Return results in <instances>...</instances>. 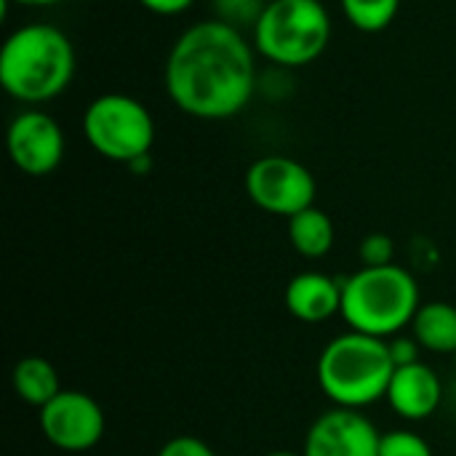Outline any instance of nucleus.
Here are the masks:
<instances>
[{
  "label": "nucleus",
  "mask_w": 456,
  "mask_h": 456,
  "mask_svg": "<svg viewBox=\"0 0 456 456\" xmlns=\"http://www.w3.org/2000/svg\"><path fill=\"white\" fill-rule=\"evenodd\" d=\"M256 86L254 45L219 19L187 27L168 51L166 91L184 115L198 120H227L243 112Z\"/></svg>",
  "instance_id": "obj_1"
},
{
  "label": "nucleus",
  "mask_w": 456,
  "mask_h": 456,
  "mask_svg": "<svg viewBox=\"0 0 456 456\" xmlns=\"http://www.w3.org/2000/svg\"><path fill=\"white\" fill-rule=\"evenodd\" d=\"M75 75V48L53 24H24L0 48V86L24 104L59 96Z\"/></svg>",
  "instance_id": "obj_2"
},
{
  "label": "nucleus",
  "mask_w": 456,
  "mask_h": 456,
  "mask_svg": "<svg viewBox=\"0 0 456 456\" xmlns=\"http://www.w3.org/2000/svg\"><path fill=\"white\" fill-rule=\"evenodd\" d=\"M395 361L387 339L347 331L331 339L318 358V385L334 406L366 409L387 398Z\"/></svg>",
  "instance_id": "obj_3"
},
{
  "label": "nucleus",
  "mask_w": 456,
  "mask_h": 456,
  "mask_svg": "<svg viewBox=\"0 0 456 456\" xmlns=\"http://www.w3.org/2000/svg\"><path fill=\"white\" fill-rule=\"evenodd\" d=\"M419 286L398 265L361 267L342 283V318L350 331L387 339L411 326L419 310Z\"/></svg>",
  "instance_id": "obj_4"
},
{
  "label": "nucleus",
  "mask_w": 456,
  "mask_h": 456,
  "mask_svg": "<svg viewBox=\"0 0 456 456\" xmlns=\"http://www.w3.org/2000/svg\"><path fill=\"white\" fill-rule=\"evenodd\" d=\"M331 40V16L321 0H270L254 27V48L275 67L313 64Z\"/></svg>",
  "instance_id": "obj_5"
},
{
  "label": "nucleus",
  "mask_w": 456,
  "mask_h": 456,
  "mask_svg": "<svg viewBox=\"0 0 456 456\" xmlns=\"http://www.w3.org/2000/svg\"><path fill=\"white\" fill-rule=\"evenodd\" d=\"M83 134L94 152L115 163H134L155 144L152 112L128 94H102L83 112Z\"/></svg>",
  "instance_id": "obj_6"
},
{
  "label": "nucleus",
  "mask_w": 456,
  "mask_h": 456,
  "mask_svg": "<svg viewBox=\"0 0 456 456\" xmlns=\"http://www.w3.org/2000/svg\"><path fill=\"white\" fill-rule=\"evenodd\" d=\"M246 192L256 208L286 219L315 206L313 174L307 166L286 155H265L254 160L246 171Z\"/></svg>",
  "instance_id": "obj_7"
},
{
  "label": "nucleus",
  "mask_w": 456,
  "mask_h": 456,
  "mask_svg": "<svg viewBox=\"0 0 456 456\" xmlns=\"http://www.w3.org/2000/svg\"><path fill=\"white\" fill-rule=\"evenodd\" d=\"M104 425L102 406L80 390H61L40 409V430L48 444L61 452L77 454L94 449L104 436Z\"/></svg>",
  "instance_id": "obj_8"
},
{
  "label": "nucleus",
  "mask_w": 456,
  "mask_h": 456,
  "mask_svg": "<svg viewBox=\"0 0 456 456\" xmlns=\"http://www.w3.org/2000/svg\"><path fill=\"white\" fill-rule=\"evenodd\" d=\"M8 155L27 176H48L64 160V131L43 110H24L8 126Z\"/></svg>",
  "instance_id": "obj_9"
},
{
  "label": "nucleus",
  "mask_w": 456,
  "mask_h": 456,
  "mask_svg": "<svg viewBox=\"0 0 456 456\" xmlns=\"http://www.w3.org/2000/svg\"><path fill=\"white\" fill-rule=\"evenodd\" d=\"M382 433L358 409L334 406L321 414L305 438V456H379Z\"/></svg>",
  "instance_id": "obj_10"
},
{
  "label": "nucleus",
  "mask_w": 456,
  "mask_h": 456,
  "mask_svg": "<svg viewBox=\"0 0 456 456\" xmlns=\"http://www.w3.org/2000/svg\"><path fill=\"white\" fill-rule=\"evenodd\" d=\"M441 395H444L441 379L428 363L414 361L406 366H395L387 387V403L401 419L422 422L433 417L436 409L441 406Z\"/></svg>",
  "instance_id": "obj_11"
},
{
  "label": "nucleus",
  "mask_w": 456,
  "mask_h": 456,
  "mask_svg": "<svg viewBox=\"0 0 456 456\" xmlns=\"http://www.w3.org/2000/svg\"><path fill=\"white\" fill-rule=\"evenodd\" d=\"M342 283L323 273H299L286 286V307L302 323H323L342 313Z\"/></svg>",
  "instance_id": "obj_12"
},
{
  "label": "nucleus",
  "mask_w": 456,
  "mask_h": 456,
  "mask_svg": "<svg viewBox=\"0 0 456 456\" xmlns=\"http://www.w3.org/2000/svg\"><path fill=\"white\" fill-rule=\"evenodd\" d=\"M414 339L419 347L436 355H454L456 353V307L449 302H428L419 305L411 321Z\"/></svg>",
  "instance_id": "obj_13"
},
{
  "label": "nucleus",
  "mask_w": 456,
  "mask_h": 456,
  "mask_svg": "<svg viewBox=\"0 0 456 456\" xmlns=\"http://www.w3.org/2000/svg\"><path fill=\"white\" fill-rule=\"evenodd\" d=\"M13 390L16 395L29 403V406H48L59 393H61V382H59V374L56 369L45 361V358H37V355H29V358H21L16 366H13Z\"/></svg>",
  "instance_id": "obj_14"
},
{
  "label": "nucleus",
  "mask_w": 456,
  "mask_h": 456,
  "mask_svg": "<svg viewBox=\"0 0 456 456\" xmlns=\"http://www.w3.org/2000/svg\"><path fill=\"white\" fill-rule=\"evenodd\" d=\"M289 240L305 259H321L334 246V222L326 211L310 206L289 219Z\"/></svg>",
  "instance_id": "obj_15"
},
{
  "label": "nucleus",
  "mask_w": 456,
  "mask_h": 456,
  "mask_svg": "<svg viewBox=\"0 0 456 456\" xmlns=\"http://www.w3.org/2000/svg\"><path fill=\"white\" fill-rule=\"evenodd\" d=\"M401 0H342L347 21L361 32H382L398 16Z\"/></svg>",
  "instance_id": "obj_16"
},
{
  "label": "nucleus",
  "mask_w": 456,
  "mask_h": 456,
  "mask_svg": "<svg viewBox=\"0 0 456 456\" xmlns=\"http://www.w3.org/2000/svg\"><path fill=\"white\" fill-rule=\"evenodd\" d=\"M211 5H214L216 19L235 29H243V27L254 29L262 11L267 8L265 0H211Z\"/></svg>",
  "instance_id": "obj_17"
},
{
  "label": "nucleus",
  "mask_w": 456,
  "mask_h": 456,
  "mask_svg": "<svg viewBox=\"0 0 456 456\" xmlns=\"http://www.w3.org/2000/svg\"><path fill=\"white\" fill-rule=\"evenodd\" d=\"M379 456H433L430 444L409 430H393L387 436H382L379 444Z\"/></svg>",
  "instance_id": "obj_18"
},
{
  "label": "nucleus",
  "mask_w": 456,
  "mask_h": 456,
  "mask_svg": "<svg viewBox=\"0 0 456 456\" xmlns=\"http://www.w3.org/2000/svg\"><path fill=\"white\" fill-rule=\"evenodd\" d=\"M361 259H363V267H385V265H393V256H395V246H393V238L385 235V232H371L361 240V248H358Z\"/></svg>",
  "instance_id": "obj_19"
},
{
  "label": "nucleus",
  "mask_w": 456,
  "mask_h": 456,
  "mask_svg": "<svg viewBox=\"0 0 456 456\" xmlns=\"http://www.w3.org/2000/svg\"><path fill=\"white\" fill-rule=\"evenodd\" d=\"M158 456H216L214 454V449L206 444V441H200V438H195V436H176V438H171Z\"/></svg>",
  "instance_id": "obj_20"
},
{
  "label": "nucleus",
  "mask_w": 456,
  "mask_h": 456,
  "mask_svg": "<svg viewBox=\"0 0 456 456\" xmlns=\"http://www.w3.org/2000/svg\"><path fill=\"white\" fill-rule=\"evenodd\" d=\"M390 353H393L395 366L414 363V361H419V342L417 339H395L390 345Z\"/></svg>",
  "instance_id": "obj_21"
},
{
  "label": "nucleus",
  "mask_w": 456,
  "mask_h": 456,
  "mask_svg": "<svg viewBox=\"0 0 456 456\" xmlns=\"http://www.w3.org/2000/svg\"><path fill=\"white\" fill-rule=\"evenodd\" d=\"M150 13H158V16H176V13H184L195 0H139Z\"/></svg>",
  "instance_id": "obj_22"
},
{
  "label": "nucleus",
  "mask_w": 456,
  "mask_h": 456,
  "mask_svg": "<svg viewBox=\"0 0 456 456\" xmlns=\"http://www.w3.org/2000/svg\"><path fill=\"white\" fill-rule=\"evenodd\" d=\"M3 3H11V0H3ZM19 5H32V8H45V5H56V3H64V0H13Z\"/></svg>",
  "instance_id": "obj_23"
},
{
  "label": "nucleus",
  "mask_w": 456,
  "mask_h": 456,
  "mask_svg": "<svg viewBox=\"0 0 456 456\" xmlns=\"http://www.w3.org/2000/svg\"><path fill=\"white\" fill-rule=\"evenodd\" d=\"M267 456H305V454H297V452H273V454Z\"/></svg>",
  "instance_id": "obj_24"
},
{
  "label": "nucleus",
  "mask_w": 456,
  "mask_h": 456,
  "mask_svg": "<svg viewBox=\"0 0 456 456\" xmlns=\"http://www.w3.org/2000/svg\"><path fill=\"white\" fill-rule=\"evenodd\" d=\"M454 366H456V353H454Z\"/></svg>",
  "instance_id": "obj_25"
}]
</instances>
